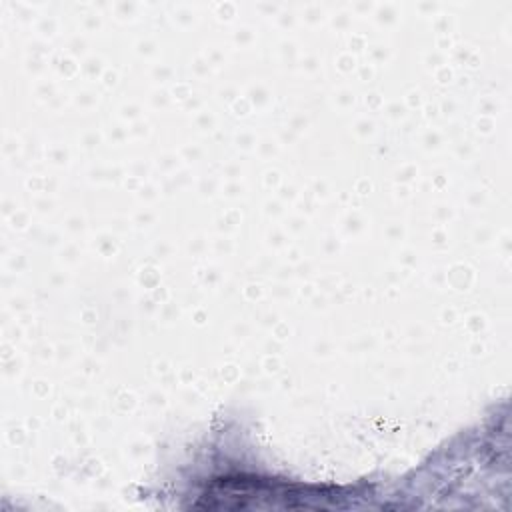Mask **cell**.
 Instances as JSON below:
<instances>
[{"label": "cell", "mask_w": 512, "mask_h": 512, "mask_svg": "<svg viewBox=\"0 0 512 512\" xmlns=\"http://www.w3.org/2000/svg\"><path fill=\"white\" fill-rule=\"evenodd\" d=\"M330 500L332 492L264 478H222L202 496V508H308L312 500Z\"/></svg>", "instance_id": "1"}]
</instances>
